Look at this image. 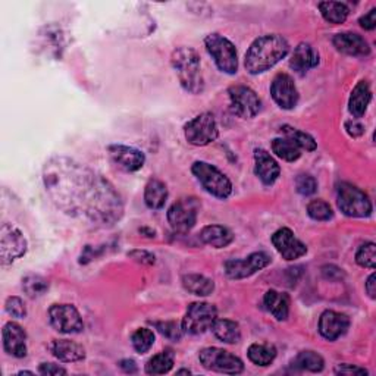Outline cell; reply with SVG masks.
I'll list each match as a JSON object with an SVG mask.
<instances>
[{"mask_svg": "<svg viewBox=\"0 0 376 376\" xmlns=\"http://www.w3.org/2000/svg\"><path fill=\"white\" fill-rule=\"evenodd\" d=\"M46 190L72 215L99 223H113L122 215V202L113 187L72 160L58 159L46 167Z\"/></svg>", "mask_w": 376, "mask_h": 376, "instance_id": "1", "label": "cell"}, {"mask_svg": "<svg viewBox=\"0 0 376 376\" xmlns=\"http://www.w3.org/2000/svg\"><path fill=\"white\" fill-rule=\"evenodd\" d=\"M290 52L288 41L280 34H268L256 39L244 59V67L252 74L257 75L266 72L283 60Z\"/></svg>", "mask_w": 376, "mask_h": 376, "instance_id": "2", "label": "cell"}, {"mask_svg": "<svg viewBox=\"0 0 376 376\" xmlns=\"http://www.w3.org/2000/svg\"><path fill=\"white\" fill-rule=\"evenodd\" d=\"M172 68L179 79V84L191 94H200L205 90L200 55L193 47H178L171 56Z\"/></svg>", "mask_w": 376, "mask_h": 376, "instance_id": "3", "label": "cell"}, {"mask_svg": "<svg viewBox=\"0 0 376 376\" xmlns=\"http://www.w3.org/2000/svg\"><path fill=\"white\" fill-rule=\"evenodd\" d=\"M191 172L197 178L202 187L214 195L216 199L225 200L233 194V184L223 172H221L216 167L210 165L207 162H194L191 167Z\"/></svg>", "mask_w": 376, "mask_h": 376, "instance_id": "4", "label": "cell"}, {"mask_svg": "<svg viewBox=\"0 0 376 376\" xmlns=\"http://www.w3.org/2000/svg\"><path fill=\"white\" fill-rule=\"evenodd\" d=\"M337 203L342 214L350 218H368L373 210L369 195L350 183L338 186Z\"/></svg>", "mask_w": 376, "mask_h": 376, "instance_id": "5", "label": "cell"}, {"mask_svg": "<svg viewBox=\"0 0 376 376\" xmlns=\"http://www.w3.org/2000/svg\"><path fill=\"white\" fill-rule=\"evenodd\" d=\"M205 46L216 67L225 74H237L238 71V55L235 46L223 36L214 32L205 39Z\"/></svg>", "mask_w": 376, "mask_h": 376, "instance_id": "6", "label": "cell"}, {"mask_svg": "<svg viewBox=\"0 0 376 376\" xmlns=\"http://www.w3.org/2000/svg\"><path fill=\"white\" fill-rule=\"evenodd\" d=\"M218 319V309L205 302H197L188 306L186 316L183 319V331L190 335H200L207 330H212V325Z\"/></svg>", "mask_w": 376, "mask_h": 376, "instance_id": "7", "label": "cell"}, {"mask_svg": "<svg viewBox=\"0 0 376 376\" xmlns=\"http://www.w3.org/2000/svg\"><path fill=\"white\" fill-rule=\"evenodd\" d=\"M199 361L206 369L218 373L240 375L244 370V363L240 357L218 347L203 349L199 354Z\"/></svg>", "mask_w": 376, "mask_h": 376, "instance_id": "8", "label": "cell"}, {"mask_svg": "<svg viewBox=\"0 0 376 376\" xmlns=\"http://www.w3.org/2000/svg\"><path fill=\"white\" fill-rule=\"evenodd\" d=\"M184 134L190 144L200 147L216 141L219 137V128L215 117L205 112L186 124Z\"/></svg>", "mask_w": 376, "mask_h": 376, "instance_id": "9", "label": "cell"}, {"mask_svg": "<svg viewBox=\"0 0 376 376\" xmlns=\"http://www.w3.org/2000/svg\"><path fill=\"white\" fill-rule=\"evenodd\" d=\"M200 203L195 197H184L175 202L168 210V222L175 233L186 234L197 222Z\"/></svg>", "mask_w": 376, "mask_h": 376, "instance_id": "10", "label": "cell"}, {"mask_svg": "<svg viewBox=\"0 0 376 376\" xmlns=\"http://www.w3.org/2000/svg\"><path fill=\"white\" fill-rule=\"evenodd\" d=\"M27 253V240L18 228L4 223L0 230V259L6 266Z\"/></svg>", "mask_w": 376, "mask_h": 376, "instance_id": "11", "label": "cell"}, {"mask_svg": "<svg viewBox=\"0 0 376 376\" xmlns=\"http://www.w3.org/2000/svg\"><path fill=\"white\" fill-rule=\"evenodd\" d=\"M48 320L60 334H78L84 330V322L72 304H53L48 309Z\"/></svg>", "mask_w": 376, "mask_h": 376, "instance_id": "12", "label": "cell"}, {"mask_svg": "<svg viewBox=\"0 0 376 376\" xmlns=\"http://www.w3.org/2000/svg\"><path fill=\"white\" fill-rule=\"evenodd\" d=\"M230 96V108L234 115L242 119L254 118L260 112L261 102L259 96L246 86H234L228 90Z\"/></svg>", "mask_w": 376, "mask_h": 376, "instance_id": "13", "label": "cell"}, {"mask_svg": "<svg viewBox=\"0 0 376 376\" xmlns=\"http://www.w3.org/2000/svg\"><path fill=\"white\" fill-rule=\"evenodd\" d=\"M269 264L271 257L266 253L256 252L246 259H231L225 261V273L231 280H244L266 268Z\"/></svg>", "mask_w": 376, "mask_h": 376, "instance_id": "14", "label": "cell"}, {"mask_svg": "<svg viewBox=\"0 0 376 376\" xmlns=\"http://www.w3.org/2000/svg\"><path fill=\"white\" fill-rule=\"evenodd\" d=\"M271 94L275 103L281 109L290 110L294 109L299 103V90L291 75L278 74L271 86Z\"/></svg>", "mask_w": 376, "mask_h": 376, "instance_id": "15", "label": "cell"}, {"mask_svg": "<svg viewBox=\"0 0 376 376\" xmlns=\"http://www.w3.org/2000/svg\"><path fill=\"white\" fill-rule=\"evenodd\" d=\"M272 244L276 252L285 260H296L307 253V247L294 235L290 228H280L272 235Z\"/></svg>", "mask_w": 376, "mask_h": 376, "instance_id": "16", "label": "cell"}, {"mask_svg": "<svg viewBox=\"0 0 376 376\" xmlns=\"http://www.w3.org/2000/svg\"><path fill=\"white\" fill-rule=\"evenodd\" d=\"M108 152L110 159L117 167L127 172H136L143 168L145 157L143 152L134 149V147L122 145V144H112L108 147Z\"/></svg>", "mask_w": 376, "mask_h": 376, "instance_id": "17", "label": "cell"}, {"mask_svg": "<svg viewBox=\"0 0 376 376\" xmlns=\"http://www.w3.org/2000/svg\"><path fill=\"white\" fill-rule=\"evenodd\" d=\"M350 328V319L344 313L334 312V310H326L319 318V332L320 335L328 339L335 341L341 335H344Z\"/></svg>", "mask_w": 376, "mask_h": 376, "instance_id": "18", "label": "cell"}, {"mask_svg": "<svg viewBox=\"0 0 376 376\" xmlns=\"http://www.w3.org/2000/svg\"><path fill=\"white\" fill-rule=\"evenodd\" d=\"M4 349L8 354L21 358L27 356V334L22 326L15 322H8L2 331Z\"/></svg>", "mask_w": 376, "mask_h": 376, "instance_id": "19", "label": "cell"}, {"mask_svg": "<svg viewBox=\"0 0 376 376\" xmlns=\"http://www.w3.org/2000/svg\"><path fill=\"white\" fill-rule=\"evenodd\" d=\"M319 65V53L315 47L309 43H300L290 59V67L299 75L307 74L310 70L316 68Z\"/></svg>", "mask_w": 376, "mask_h": 376, "instance_id": "20", "label": "cell"}, {"mask_svg": "<svg viewBox=\"0 0 376 376\" xmlns=\"http://www.w3.org/2000/svg\"><path fill=\"white\" fill-rule=\"evenodd\" d=\"M254 172L265 186H272L281 174L278 162L264 149L254 150Z\"/></svg>", "mask_w": 376, "mask_h": 376, "instance_id": "21", "label": "cell"}, {"mask_svg": "<svg viewBox=\"0 0 376 376\" xmlns=\"http://www.w3.org/2000/svg\"><path fill=\"white\" fill-rule=\"evenodd\" d=\"M332 43L338 52L349 56H368L370 53L369 43L356 32H339Z\"/></svg>", "mask_w": 376, "mask_h": 376, "instance_id": "22", "label": "cell"}, {"mask_svg": "<svg viewBox=\"0 0 376 376\" xmlns=\"http://www.w3.org/2000/svg\"><path fill=\"white\" fill-rule=\"evenodd\" d=\"M370 101H372V90H370L369 83L365 79L358 81L356 87L353 89L350 101H349V110H350L351 115L356 119L362 118L368 110Z\"/></svg>", "mask_w": 376, "mask_h": 376, "instance_id": "23", "label": "cell"}, {"mask_svg": "<svg viewBox=\"0 0 376 376\" xmlns=\"http://www.w3.org/2000/svg\"><path fill=\"white\" fill-rule=\"evenodd\" d=\"M51 351L60 362L67 363L79 362L86 357L84 347L70 339H55L51 344Z\"/></svg>", "mask_w": 376, "mask_h": 376, "instance_id": "24", "label": "cell"}, {"mask_svg": "<svg viewBox=\"0 0 376 376\" xmlns=\"http://www.w3.org/2000/svg\"><path fill=\"white\" fill-rule=\"evenodd\" d=\"M200 240L215 249H223L234 241V234L222 225H207L200 233Z\"/></svg>", "mask_w": 376, "mask_h": 376, "instance_id": "25", "label": "cell"}, {"mask_svg": "<svg viewBox=\"0 0 376 376\" xmlns=\"http://www.w3.org/2000/svg\"><path fill=\"white\" fill-rule=\"evenodd\" d=\"M265 307L268 312L276 319V320H285L290 315V297L285 292H280L276 290H269L265 294L264 299Z\"/></svg>", "mask_w": 376, "mask_h": 376, "instance_id": "26", "label": "cell"}, {"mask_svg": "<svg viewBox=\"0 0 376 376\" xmlns=\"http://www.w3.org/2000/svg\"><path fill=\"white\" fill-rule=\"evenodd\" d=\"M168 200V188L167 184L160 181L157 178H152L149 183L145 184L144 190V202L149 209L159 210L165 206Z\"/></svg>", "mask_w": 376, "mask_h": 376, "instance_id": "27", "label": "cell"}, {"mask_svg": "<svg viewBox=\"0 0 376 376\" xmlns=\"http://www.w3.org/2000/svg\"><path fill=\"white\" fill-rule=\"evenodd\" d=\"M183 287L194 294V296L199 297H206L210 296L215 290V283L210 280V278L199 273H188L183 276Z\"/></svg>", "mask_w": 376, "mask_h": 376, "instance_id": "28", "label": "cell"}, {"mask_svg": "<svg viewBox=\"0 0 376 376\" xmlns=\"http://www.w3.org/2000/svg\"><path fill=\"white\" fill-rule=\"evenodd\" d=\"M212 332L219 341L226 342V344H237L241 339L240 325L230 319H216L215 323L212 325Z\"/></svg>", "mask_w": 376, "mask_h": 376, "instance_id": "29", "label": "cell"}, {"mask_svg": "<svg viewBox=\"0 0 376 376\" xmlns=\"http://www.w3.org/2000/svg\"><path fill=\"white\" fill-rule=\"evenodd\" d=\"M319 11L323 16V20L328 21L330 24H334V25L346 22V20L349 18V13H350L349 6L346 4H341V2H320Z\"/></svg>", "mask_w": 376, "mask_h": 376, "instance_id": "30", "label": "cell"}, {"mask_svg": "<svg viewBox=\"0 0 376 376\" xmlns=\"http://www.w3.org/2000/svg\"><path fill=\"white\" fill-rule=\"evenodd\" d=\"M272 152L285 162H296L302 156V149L292 140L283 137L272 141Z\"/></svg>", "mask_w": 376, "mask_h": 376, "instance_id": "31", "label": "cell"}, {"mask_svg": "<svg viewBox=\"0 0 376 376\" xmlns=\"http://www.w3.org/2000/svg\"><path fill=\"white\" fill-rule=\"evenodd\" d=\"M292 365L302 369V370H307V372H322L325 368V361L323 357L312 350H306V351H300L297 354V357L294 358Z\"/></svg>", "mask_w": 376, "mask_h": 376, "instance_id": "32", "label": "cell"}, {"mask_svg": "<svg viewBox=\"0 0 376 376\" xmlns=\"http://www.w3.org/2000/svg\"><path fill=\"white\" fill-rule=\"evenodd\" d=\"M250 362L256 366H269L276 357V349L272 344H252L247 350Z\"/></svg>", "mask_w": 376, "mask_h": 376, "instance_id": "33", "label": "cell"}, {"mask_svg": "<svg viewBox=\"0 0 376 376\" xmlns=\"http://www.w3.org/2000/svg\"><path fill=\"white\" fill-rule=\"evenodd\" d=\"M174 368V353L167 350L153 356L145 363V373L149 375H165Z\"/></svg>", "mask_w": 376, "mask_h": 376, "instance_id": "34", "label": "cell"}, {"mask_svg": "<svg viewBox=\"0 0 376 376\" xmlns=\"http://www.w3.org/2000/svg\"><path fill=\"white\" fill-rule=\"evenodd\" d=\"M281 131H283L284 137L292 140L294 143H296L300 147L302 150H306V152H313V150H316V147H318L316 140L312 136H310V134L304 133V131H300L297 128H292L290 125L281 127Z\"/></svg>", "mask_w": 376, "mask_h": 376, "instance_id": "35", "label": "cell"}, {"mask_svg": "<svg viewBox=\"0 0 376 376\" xmlns=\"http://www.w3.org/2000/svg\"><path fill=\"white\" fill-rule=\"evenodd\" d=\"M131 342H133V347L137 353L144 354L155 344V332L149 328H138L131 337Z\"/></svg>", "mask_w": 376, "mask_h": 376, "instance_id": "36", "label": "cell"}, {"mask_svg": "<svg viewBox=\"0 0 376 376\" xmlns=\"http://www.w3.org/2000/svg\"><path fill=\"white\" fill-rule=\"evenodd\" d=\"M22 288L30 297H32V299L40 297L48 290V281L44 280L43 276L30 275V276L24 278Z\"/></svg>", "mask_w": 376, "mask_h": 376, "instance_id": "37", "label": "cell"}, {"mask_svg": "<svg viewBox=\"0 0 376 376\" xmlns=\"http://www.w3.org/2000/svg\"><path fill=\"white\" fill-rule=\"evenodd\" d=\"M307 214L313 221H330L334 216L332 207L323 200H313L307 205Z\"/></svg>", "mask_w": 376, "mask_h": 376, "instance_id": "38", "label": "cell"}, {"mask_svg": "<svg viewBox=\"0 0 376 376\" xmlns=\"http://www.w3.org/2000/svg\"><path fill=\"white\" fill-rule=\"evenodd\" d=\"M356 261L358 266L375 269L376 268V246L375 242H366L356 253Z\"/></svg>", "mask_w": 376, "mask_h": 376, "instance_id": "39", "label": "cell"}, {"mask_svg": "<svg viewBox=\"0 0 376 376\" xmlns=\"http://www.w3.org/2000/svg\"><path fill=\"white\" fill-rule=\"evenodd\" d=\"M296 188L302 195H312L318 190V181L309 174H302L296 179Z\"/></svg>", "mask_w": 376, "mask_h": 376, "instance_id": "40", "label": "cell"}, {"mask_svg": "<svg viewBox=\"0 0 376 376\" xmlns=\"http://www.w3.org/2000/svg\"><path fill=\"white\" fill-rule=\"evenodd\" d=\"M5 309L6 312L16 319H22L27 316V307L24 304V302L20 297H9L5 303Z\"/></svg>", "mask_w": 376, "mask_h": 376, "instance_id": "41", "label": "cell"}, {"mask_svg": "<svg viewBox=\"0 0 376 376\" xmlns=\"http://www.w3.org/2000/svg\"><path fill=\"white\" fill-rule=\"evenodd\" d=\"M155 326L157 328V331L160 334H163L165 337L171 338V339H179L183 335V326L179 328V326L175 322H157L155 323Z\"/></svg>", "mask_w": 376, "mask_h": 376, "instance_id": "42", "label": "cell"}, {"mask_svg": "<svg viewBox=\"0 0 376 376\" xmlns=\"http://www.w3.org/2000/svg\"><path fill=\"white\" fill-rule=\"evenodd\" d=\"M128 256L133 260H136L137 264H143V265H155V261H156L155 254L145 250H133L128 253Z\"/></svg>", "mask_w": 376, "mask_h": 376, "instance_id": "43", "label": "cell"}, {"mask_svg": "<svg viewBox=\"0 0 376 376\" xmlns=\"http://www.w3.org/2000/svg\"><path fill=\"white\" fill-rule=\"evenodd\" d=\"M39 372L41 375H47V376H59V375H67V369H63L59 365L55 363H41L39 368Z\"/></svg>", "mask_w": 376, "mask_h": 376, "instance_id": "44", "label": "cell"}, {"mask_svg": "<svg viewBox=\"0 0 376 376\" xmlns=\"http://www.w3.org/2000/svg\"><path fill=\"white\" fill-rule=\"evenodd\" d=\"M358 22H361L362 28H365L368 31L375 30V27H376V9L375 8L370 9L366 15L362 16L361 21H358Z\"/></svg>", "mask_w": 376, "mask_h": 376, "instance_id": "45", "label": "cell"}, {"mask_svg": "<svg viewBox=\"0 0 376 376\" xmlns=\"http://www.w3.org/2000/svg\"><path fill=\"white\" fill-rule=\"evenodd\" d=\"M338 375H368V370L351 365H339L335 370Z\"/></svg>", "mask_w": 376, "mask_h": 376, "instance_id": "46", "label": "cell"}, {"mask_svg": "<svg viewBox=\"0 0 376 376\" xmlns=\"http://www.w3.org/2000/svg\"><path fill=\"white\" fill-rule=\"evenodd\" d=\"M346 129L351 137H361L365 133V127L361 122H357L356 119L346 122Z\"/></svg>", "mask_w": 376, "mask_h": 376, "instance_id": "47", "label": "cell"}, {"mask_svg": "<svg viewBox=\"0 0 376 376\" xmlns=\"http://www.w3.org/2000/svg\"><path fill=\"white\" fill-rule=\"evenodd\" d=\"M365 290L372 300L376 297V276H375V273L369 275L368 281L365 283Z\"/></svg>", "mask_w": 376, "mask_h": 376, "instance_id": "48", "label": "cell"}, {"mask_svg": "<svg viewBox=\"0 0 376 376\" xmlns=\"http://www.w3.org/2000/svg\"><path fill=\"white\" fill-rule=\"evenodd\" d=\"M119 365L128 373H136L137 372V366H136L134 361H122Z\"/></svg>", "mask_w": 376, "mask_h": 376, "instance_id": "49", "label": "cell"}]
</instances>
